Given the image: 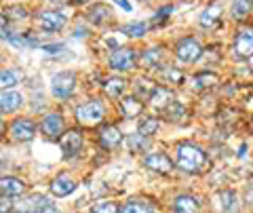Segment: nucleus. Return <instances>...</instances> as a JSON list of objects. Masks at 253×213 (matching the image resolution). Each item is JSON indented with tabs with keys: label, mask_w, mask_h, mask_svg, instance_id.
Listing matches in <instances>:
<instances>
[{
	"label": "nucleus",
	"mask_w": 253,
	"mask_h": 213,
	"mask_svg": "<svg viewBox=\"0 0 253 213\" xmlns=\"http://www.w3.org/2000/svg\"><path fill=\"white\" fill-rule=\"evenodd\" d=\"M205 165V152L194 144H179L177 146V167L188 173L199 171Z\"/></svg>",
	"instance_id": "f257e3e1"
},
{
	"label": "nucleus",
	"mask_w": 253,
	"mask_h": 213,
	"mask_svg": "<svg viewBox=\"0 0 253 213\" xmlns=\"http://www.w3.org/2000/svg\"><path fill=\"white\" fill-rule=\"evenodd\" d=\"M76 118H78V123L93 127V125L101 123V118H104V106H101V101H97V99L86 101L81 108H76Z\"/></svg>",
	"instance_id": "f03ea898"
},
{
	"label": "nucleus",
	"mask_w": 253,
	"mask_h": 213,
	"mask_svg": "<svg viewBox=\"0 0 253 213\" xmlns=\"http://www.w3.org/2000/svg\"><path fill=\"white\" fill-rule=\"evenodd\" d=\"M76 89V76L72 72H59L51 78V91L55 97L66 99L74 93Z\"/></svg>",
	"instance_id": "7ed1b4c3"
},
{
	"label": "nucleus",
	"mask_w": 253,
	"mask_h": 213,
	"mask_svg": "<svg viewBox=\"0 0 253 213\" xmlns=\"http://www.w3.org/2000/svg\"><path fill=\"white\" fill-rule=\"evenodd\" d=\"M110 66L118 72H129L135 68V51L129 46H118V49L110 55Z\"/></svg>",
	"instance_id": "20e7f679"
},
{
	"label": "nucleus",
	"mask_w": 253,
	"mask_h": 213,
	"mask_svg": "<svg viewBox=\"0 0 253 213\" xmlns=\"http://www.w3.org/2000/svg\"><path fill=\"white\" fill-rule=\"evenodd\" d=\"M68 17L59 11H42L38 15V26H41L44 32H59V30L66 28Z\"/></svg>",
	"instance_id": "39448f33"
},
{
	"label": "nucleus",
	"mask_w": 253,
	"mask_h": 213,
	"mask_svg": "<svg viewBox=\"0 0 253 213\" xmlns=\"http://www.w3.org/2000/svg\"><path fill=\"white\" fill-rule=\"evenodd\" d=\"M175 55L177 59L181 61H196L203 55V46L199 41H194V38H184V41H179L177 46H175Z\"/></svg>",
	"instance_id": "423d86ee"
},
{
	"label": "nucleus",
	"mask_w": 253,
	"mask_h": 213,
	"mask_svg": "<svg viewBox=\"0 0 253 213\" xmlns=\"http://www.w3.org/2000/svg\"><path fill=\"white\" fill-rule=\"evenodd\" d=\"M19 211H26V213H57V207H55L46 196L34 194V196H30L28 201H23Z\"/></svg>",
	"instance_id": "0eeeda50"
},
{
	"label": "nucleus",
	"mask_w": 253,
	"mask_h": 213,
	"mask_svg": "<svg viewBox=\"0 0 253 213\" xmlns=\"http://www.w3.org/2000/svg\"><path fill=\"white\" fill-rule=\"evenodd\" d=\"M234 53H236V57H241V59L253 57V30L245 28V30H241V32L236 34V38H234Z\"/></svg>",
	"instance_id": "6e6552de"
},
{
	"label": "nucleus",
	"mask_w": 253,
	"mask_h": 213,
	"mask_svg": "<svg viewBox=\"0 0 253 213\" xmlns=\"http://www.w3.org/2000/svg\"><path fill=\"white\" fill-rule=\"evenodd\" d=\"M59 146H61V150H63V154H66V156L78 154V152H81V148H83V135H81V131H76V129L66 131L61 135V139H59Z\"/></svg>",
	"instance_id": "1a4fd4ad"
},
{
	"label": "nucleus",
	"mask_w": 253,
	"mask_h": 213,
	"mask_svg": "<svg viewBox=\"0 0 253 213\" xmlns=\"http://www.w3.org/2000/svg\"><path fill=\"white\" fill-rule=\"evenodd\" d=\"M36 133V125L30 121V118H17L13 125H11V135L13 139L17 141H30Z\"/></svg>",
	"instance_id": "9d476101"
},
{
	"label": "nucleus",
	"mask_w": 253,
	"mask_h": 213,
	"mask_svg": "<svg viewBox=\"0 0 253 213\" xmlns=\"http://www.w3.org/2000/svg\"><path fill=\"white\" fill-rule=\"evenodd\" d=\"M146 167L152 169L156 173H169L173 169V163L167 154H161V152H154V154H148L146 156Z\"/></svg>",
	"instance_id": "9b49d317"
},
{
	"label": "nucleus",
	"mask_w": 253,
	"mask_h": 213,
	"mask_svg": "<svg viewBox=\"0 0 253 213\" xmlns=\"http://www.w3.org/2000/svg\"><path fill=\"white\" fill-rule=\"evenodd\" d=\"M123 141V135L121 131H118L114 125H106V127H101L99 131V144L104 146L106 150H114L118 144Z\"/></svg>",
	"instance_id": "f8f14e48"
},
{
	"label": "nucleus",
	"mask_w": 253,
	"mask_h": 213,
	"mask_svg": "<svg viewBox=\"0 0 253 213\" xmlns=\"http://www.w3.org/2000/svg\"><path fill=\"white\" fill-rule=\"evenodd\" d=\"M26 190V186H23V181L17 179V177H0V194L2 196H19L23 194Z\"/></svg>",
	"instance_id": "ddd939ff"
},
{
	"label": "nucleus",
	"mask_w": 253,
	"mask_h": 213,
	"mask_svg": "<svg viewBox=\"0 0 253 213\" xmlns=\"http://www.w3.org/2000/svg\"><path fill=\"white\" fill-rule=\"evenodd\" d=\"M76 190V184H74V179L72 177H68V175H59V177H55L53 179V184H51V192L55 196H68V194H72Z\"/></svg>",
	"instance_id": "4468645a"
},
{
	"label": "nucleus",
	"mask_w": 253,
	"mask_h": 213,
	"mask_svg": "<svg viewBox=\"0 0 253 213\" xmlns=\"http://www.w3.org/2000/svg\"><path fill=\"white\" fill-rule=\"evenodd\" d=\"M21 108V95L17 91H2L0 93V112L9 114Z\"/></svg>",
	"instance_id": "2eb2a0df"
},
{
	"label": "nucleus",
	"mask_w": 253,
	"mask_h": 213,
	"mask_svg": "<svg viewBox=\"0 0 253 213\" xmlns=\"http://www.w3.org/2000/svg\"><path fill=\"white\" fill-rule=\"evenodd\" d=\"M61 129H63V118L59 114H49L42 121V131L49 135L51 139L59 137L61 135Z\"/></svg>",
	"instance_id": "dca6fc26"
},
{
	"label": "nucleus",
	"mask_w": 253,
	"mask_h": 213,
	"mask_svg": "<svg viewBox=\"0 0 253 213\" xmlns=\"http://www.w3.org/2000/svg\"><path fill=\"white\" fill-rule=\"evenodd\" d=\"M150 104H152L154 108L165 110L169 104H173V93L169 89H165V86H156L154 93L150 95Z\"/></svg>",
	"instance_id": "f3484780"
},
{
	"label": "nucleus",
	"mask_w": 253,
	"mask_h": 213,
	"mask_svg": "<svg viewBox=\"0 0 253 213\" xmlns=\"http://www.w3.org/2000/svg\"><path fill=\"white\" fill-rule=\"evenodd\" d=\"M173 211L175 213H199V199L194 196H177L173 203Z\"/></svg>",
	"instance_id": "a211bd4d"
},
{
	"label": "nucleus",
	"mask_w": 253,
	"mask_h": 213,
	"mask_svg": "<svg viewBox=\"0 0 253 213\" xmlns=\"http://www.w3.org/2000/svg\"><path fill=\"white\" fill-rule=\"evenodd\" d=\"M221 17V4H211L201 13V26L203 28H213Z\"/></svg>",
	"instance_id": "6ab92c4d"
},
{
	"label": "nucleus",
	"mask_w": 253,
	"mask_h": 213,
	"mask_svg": "<svg viewBox=\"0 0 253 213\" xmlns=\"http://www.w3.org/2000/svg\"><path fill=\"white\" fill-rule=\"evenodd\" d=\"M217 199H219V207L224 213H236L239 211V199H236V194L232 190H221Z\"/></svg>",
	"instance_id": "aec40b11"
},
{
	"label": "nucleus",
	"mask_w": 253,
	"mask_h": 213,
	"mask_svg": "<svg viewBox=\"0 0 253 213\" xmlns=\"http://www.w3.org/2000/svg\"><path fill=\"white\" fill-rule=\"evenodd\" d=\"M89 19L95 26H104V23L112 19V11H110V6H106V4H95L89 11Z\"/></svg>",
	"instance_id": "412c9836"
},
{
	"label": "nucleus",
	"mask_w": 253,
	"mask_h": 213,
	"mask_svg": "<svg viewBox=\"0 0 253 213\" xmlns=\"http://www.w3.org/2000/svg\"><path fill=\"white\" fill-rule=\"evenodd\" d=\"M141 110H144V104H141L137 97H125V99H123V112L126 114V118L139 116Z\"/></svg>",
	"instance_id": "4be33fe9"
},
{
	"label": "nucleus",
	"mask_w": 253,
	"mask_h": 213,
	"mask_svg": "<svg viewBox=\"0 0 253 213\" xmlns=\"http://www.w3.org/2000/svg\"><path fill=\"white\" fill-rule=\"evenodd\" d=\"M158 127H161L158 118H154V116H146V118H141V121H139V135H144V137L154 135V133L158 131Z\"/></svg>",
	"instance_id": "5701e85b"
},
{
	"label": "nucleus",
	"mask_w": 253,
	"mask_h": 213,
	"mask_svg": "<svg viewBox=\"0 0 253 213\" xmlns=\"http://www.w3.org/2000/svg\"><path fill=\"white\" fill-rule=\"evenodd\" d=\"M253 9V0H234L232 2V17L234 19H245Z\"/></svg>",
	"instance_id": "b1692460"
},
{
	"label": "nucleus",
	"mask_w": 253,
	"mask_h": 213,
	"mask_svg": "<svg viewBox=\"0 0 253 213\" xmlns=\"http://www.w3.org/2000/svg\"><path fill=\"white\" fill-rule=\"evenodd\" d=\"M161 57H163V49L154 46V49L144 51V55H141V64H144L146 68H156L158 64H161Z\"/></svg>",
	"instance_id": "393cba45"
},
{
	"label": "nucleus",
	"mask_w": 253,
	"mask_h": 213,
	"mask_svg": "<svg viewBox=\"0 0 253 213\" xmlns=\"http://www.w3.org/2000/svg\"><path fill=\"white\" fill-rule=\"evenodd\" d=\"M125 89H126V83L123 78H110V81H106V85H104V91L110 97H118Z\"/></svg>",
	"instance_id": "a878e982"
},
{
	"label": "nucleus",
	"mask_w": 253,
	"mask_h": 213,
	"mask_svg": "<svg viewBox=\"0 0 253 213\" xmlns=\"http://www.w3.org/2000/svg\"><path fill=\"white\" fill-rule=\"evenodd\" d=\"M163 114H165V118H169V121L175 123V121H181V118L186 116V108L181 104H177V101H173V104H169L163 110Z\"/></svg>",
	"instance_id": "bb28decb"
},
{
	"label": "nucleus",
	"mask_w": 253,
	"mask_h": 213,
	"mask_svg": "<svg viewBox=\"0 0 253 213\" xmlns=\"http://www.w3.org/2000/svg\"><path fill=\"white\" fill-rule=\"evenodd\" d=\"M217 85V76L211 72H201L194 76V89H209V86Z\"/></svg>",
	"instance_id": "cd10ccee"
},
{
	"label": "nucleus",
	"mask_w": 253,
	"mask_h": 213,
	"mask_svg": "<svg viewBox=\"0 0 253 213\" xmlns=\"http://www.w3.org/2000/svg\"><path fill=\"white\" fill-rule=\"evenodd\" d=\"M17 85V74L13 70H2L0 72V91H11Z\"/></svg>",
	"instance_id": "c85d7f7f"
},
{
	"label": "nucleus",
	"mask_w": 253,
	"mask_h": 213,
	"mask_svg": "<svg viewBox=\"0 0 253 213\" xmlns=\"http://www.w3.org/2000/svg\"><path fill=\"white\" fill-rule=\"evenodd\" d=\"M126 146H129L131 152H144V148L148 146V139L144 135H129L126 137Z\"/></svg>",
	"instance_id": "c756f323"
},
{
	"label": "nucleus",
	"mask_w": 253,
	"mask_h": 213,
	"mask_svg": "<svg viewBox=\"0 0 253 213\" xmlns=\"http://www.w3.org/2000/svg\"><path fill=\"white\" fill-rule=\"evenodd\" d=\"M91 213H118V207L112 201H99L91 207Z\"/></svg>",
	"instance_id": "7c9ffc66"
},
{
	"label": "nucleus",
	"mask_w": 253,
	"mask_h": 213,
	"mask_svg": "<svg viewBox=\"0 0 253 213\" xmlns=\"http://www.w3.org/2000/svg\"><path fill=\"white\" fill-rule=\"evenodd\" d=\"M121 213H152V209L148 207V205H144V203H126V205H123L121 207Z\"/></svg>",
	"instance_id": "2f4dec72"
},
{
	"label": "nucleus",
	"mask_w": 253,
	"mask_h": 213,
	"mask_svg": "<svg viewBox=\"0 0 253 213\" xmlns=\"http://www.w3.org/2000/svg\"><path fill=\"white\" fill-rule=\"evenodd\" d=\"M146 30H148L146 23H131V26H125L123 28V32H126L129 36H144Z\"/></svg>",
	"instance_id": "473e14b6"
},
{
	"label": "nucleus",
	"mask_w": 253,
	"mask_h": 213,
	"mask_svg": "<svg viewBox=\"0 0 253 213\" xmlns=\"http://www.w3.org/2000/svg\"><path fill=\"white\" fill-rule=\"evenodd\" d=\"M156 86H152L150 81H137V95L139 97H150L154 93Z\"/></svg>",
	"instance_id": "72a5a7b5"
},
{
	"label": "nucleus",
	"mask_w": 253,
	"mask_h": 213,
	"mask_svg": "<svg viewBox=\"0 0 253 213\" xmlns=\"http://www.w3.org/2000/svg\"><path fill=\"white\" fill-rule=\"evenodd\" d=\"M11 34H9V23H6V17L0 13V41H9Z\"/></svg>",
	"instance_id": "f704fd0d"
},
{
	"label": "nucleus",
	"mask_w": 253,
	"mask_h": 213,
	"mask_svg": "<svg viewBox=\"0 0 253 213\" xmlns=\"http://www.w3.org/2000/svg\"><path fill=\"white\" fill-rule=\"evenodd\" d=\"M9 15H13V19H26L28 17V11L23 9V6H11L9 11H6Z\"/></svg>",
	"instance_id": "c9c22d12"
},
{
	"label": "nucleus",
	"mask_w": 253,
	"mask_h": 213,
	"mask_svg": "<svg viewBox=\"0 0 253 213\" xmlns=\"http://www.w3.org/2000/svg\"><path fill=\"white\" fill-rule=\"evenodd\" d=\"M11 209H13L11 199H9V196H2V194H0V213H9Z\"/></svg>",
	"instance_id": "e433bc0d"
},
{
	"label": "nucleus",
	"mask_w": 253,
	"mask_h": 213,
	"mask_svg": "<svg viewBox=\"0 0 253 213\" xmlns=\"http://www.w3.org/2000/svg\"><path fill=\"white\" fill-rule=\"evenodd\" d=\"M167 76H169V81H173V83H181V78H184L179 70H169Z\"/></svg>",
	"instance_id": "4c0bfd02"
},
{
	"label": "nucleus",
	"mask_w": 253,
	"mask_h": 213,
	"mask_svg": "<svg viewBox=\"0 0 253 213\" xmlns=\"http://www.w3.org/2000/svg\"><path fill=\"white\" fill-rule=\"evenodd\" d=\"M169 13H171V6H165L163 11H158V13H156V17H154V21H152V23L163 21V19H165V15H169Z\"/></svg>",
	"instance_id": "58836bf2"
},
{
	"label": "nucleus",
	"mask_w": 253,
	"mask_h": 213,
	"mask_svg": "<svg viewBox=\"0 0 253 213\" xmlns=\"http://www.w3.org/2000/svg\"><path fill=\"white\" fill-rule=\"evenodd\" d=\"M114 4H116V6H121V9H123V11H126V13H129V11L133 9L131 2H126V0H114Z\"/></svg>",
	"instance_id": "ea45409f"
},
{
	"label": "nucleus",
	"mask_w": 253,
	"mask_h": 213,
	"mask_svg": "<svg viewBox=\"0 0 253 213\" xmlns=\"http://www.w3.org/2000/svg\"><path fill=\"white\" fill-rule=\"evenodd\" d=\"M63 49V44H51V46H42V51H46V53H57V51H61Z\"/></svg>",
	"instance_id": "a19ab883"
},
{
	"label": "nucleus",
	"mask_w": 253,
	"mask_h": 213,
	"mask_svg": "<svg viewBox=\"0 0 253 213\" xmlns=\"http://www.w3.org/2000/svg\"><path fill=\"white\" fill-rule=\"evenodd\" d=\"M239 156H241V159H243V156H247V144H243V146H241V150H239Z\"/></svg>",
	"instance_id": "79ce46f5"
},
{
	"label": "nucleus",
	"mask_w": 253,
	"mask_h": 213,
	"mask_svg": "<svg viewBox=\"0 0 253 213\" xmlns=\"http://www.w3.org/2000/svg\"><path fill=\"white\" fill-rule=\"evenodd\" d=\"M72 2H74V4H86L89 0H72Z\"/></svg>",
	"instance_id": "37998d69"
},
{
	"label": "nucleus",
	"mask_w": 253,
	"mask_h": 213,
	"mask_svg": "<svg viewBox=\"0 0 253 213\" xmlns=\"http://www.w3.org/2000/svg\"><path fill=\"white\" fill-rule=\"evenodd\" d=\"M2 133H4V123L0 121V135H2Z\"/></svg>",
	"instance_id": "c03bdc74"
},
{
	"label": "nucleus",
	"mask_w": 253,
	"mask_h": 213,
	"mask_svg": "<svg viewBox=\"0 0 253 213\" xmlns=\"http://www.w3.org/2000/svg\"><path fill=\"white\" fill-rule=\"evenodd\" d=\"M49 2H66V0H49Z\"/></svg>",
	"instance_id": "a18cd8bd"
}]
</instances>
